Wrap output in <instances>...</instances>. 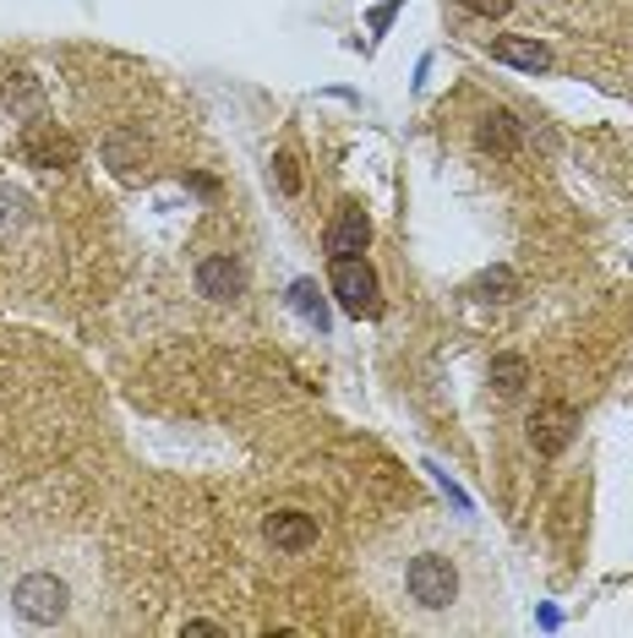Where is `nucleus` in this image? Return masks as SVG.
<instances>
[{
	"mask_svg": "<svg viewBox=\"0 0 633 638\" xmlns=\"http://www.w3.org/2000/svg\"><path fill=\"white\" fill-rule=\"evenodd\" d=\"M328 262H333L328 267V290L339 295V306L355 322L382 317V284H378V273H372V262L366 256H328Z\"/></svg>",
	"mask_w": 633,
	"mask_h": 638,
	"instance_id": "1",
	"label": "nucleus"
},
{
	"mask_svg": "<svg viewBox=\"0 0 633 638\" xmlns=\"http://www.w3.org/2000/svg\"><path fill=\"white\" fill-rule=\"evenodd\" d=\"M404 584H410V600L426 606V611H448L459 600V568H453V557H443V551H421L410 563Z\"/></svg>",
	"mask_w": 633,
	"mask_h": 638,
	"instance_id": "2",
	"label": "nucleus"
},
{
	"mask_svg": "<svg viewBox=\"0 0 633 638\" xmlns=\"http://www.w3.org/2000/svg\"><path fill=\"white\" fill-rule=\"evenodd\" d=\"M11 600H17V611H22L28 622L50 628V622L66 617V600H71V595H66V584L56 574H28V578H17Z\"/></svg>",
	"mask_w": 633,
	"mask_h": 638,
	"instance_id": "3",
	"label": "nucleus"
},
{
	"mask_svg": "<svg viewBox=\"0 0 633 638\" xmlns=\"http://www.w3.org/2000/svg\"><path fill=\"white\" fill-rule=\"evenodd\" d=\"M573 432H579V409L563 404V398H546V404L530 415V443H535L541 458H557V453L573 443Z\"/></svg>",
	"mask_w": 633,
	"mask_h": 638,
	"instance_id": "4",
	"label": "nucleus"
},
{
	"mask_svg": "<svg viewBox=\"0 0 633 638\" xmlns=\"http://www.w3.org/2000/svg\"><path fill=\"white\" fill-rule=\"evenodd\" d=\"M197 290H202L208 301H241V295H247V267L224 252L202 256V262H197Z\"/></svg>",
	"mask_w": 633,
	"mask_h": 638,
	"instance_id": "5",
	"label": "nucleus"
},
{
	"mask_svg": "<svg viewBox=\"0 0 633 638\" xmlns=\"http://www.w3.org/2000/svg\"><path fill=\"white\" fill-rule=\"evenodd\" d=\"M366 241H372V219H366V207H361V202H344L339 219H333L328 235H322L328 256H361L366 252Z\"/></svg>",
	"mask_w": 633,
	"mask_h": 638,
	"instance_id": "6",
	"label": "nucleus"
},
{
	"mask_svg": "<svg viewBox=\"0 0 633 638\" xmlns=\"http://www.w3.org/2000/svg\"><path fill=\"white\" fill-rule=\"evenodd\" d=\"M262 535H268L279 551H307V546H316V518H312V513H301V508L268 513Z\"/></svg>",
	"mask_w": 633,
	"mask_h": 638,
	"instance_id": "7",
	"label": "nucleus"
},
{
	"mask_svg": "<svg viewBox=\"0 0 633 638\" xmlns=\"http://www.w3.org/2000/svg\"><path fill=\"white\" fill-rule=\"evenodd\" d=\"M22 159L39 164V170H66V164L77 159V148H71V136H61V131L33 126L28 136H22Z\"/></svg>",
	"mask_w": 633,
	"mask_h": 638,
	"instance_id": "8",
	"label": "nucleus"
},
{
	"mask_svg": "<svg viewBox=\"0 0 633 638\" xmlns=\"http://www.w3.org/2000/svg\"><path fill=\"white\" fill-rule=\"evenodd\" d=\"M492 61L513 65V71H552V50L546 44H535V39H519V33H503V39H492Z\"/></svg>",
	"mask_w": 633,
	"mask_h": 638,
	"instance_id": "9",
	"label": "nucleus"
},
{
	"mask_svg": "<svg viewBox=\"0 0 633 638\" xmlns=\"http://www.w3.org/2000/svg\"><path fill=\"white\" fill-rule=\"evenodd\" d=\"M475 142L486 148V153H519V142H524V126H519V115L513 110H492V115H481V131H475Z\"/></svg>",
	"mask_w": 633,
	"mask_h": 638,
	"instance_id": "10",
	"label": "nucleus"
},
{
	"mask_svg": "<svg viewBox=\"0 0 633 638\" xmlns=\"http://www.w3.org/2000/svg\"><path fill=\"white\" fill-rule=\"evenodd\" d=\"M290 306H295L301 317L312 322L316 333H328V301H322L316 279H295V290H290Z\"/></svg>",
	"mask_w": 633,
	"mask_h": 638,
	"instance_id": "11",
	"label": "nucleus"
},
{
	"mask_svg": "<svg viewBox=\"0 0 633 638\" xmlns=\"http://www.w3.org/2000/svg\"><path fill=\"white\" fill-rule=\"evenodd\" d=\"M492 383H498V393H519V387L530 383L524 355H492Z\"/></svg>",
	"mask_w": 633,
	"mask_h": 638,
	"instance_id": "12",
	"label": "nucleus"
},
{
	"mask_svg": "<svg viewBox=\"0 0 633 638\" xmlns=\"http://www.w3.org/2000/svg\"><path fill=\"white\" fill-rule=\"evenodd\" d=\"M519 290V279L508 273V267H492V273H481L475 284H470V295H481V301H508Z\"/></svg>",
	"mask_w": 633,
	"mask_h": 638,
	"instance_id": "13",
	"label": "nucleus"
},
{
	"mask_svg": "<svg viewBox=\"0 0 633 638\" xmlns=\"http://www.w3.org/2000/svg\"><path fill=\"white\" fill-rule=\"evenodd\" d=\"M273 181H279L284 196H295L301 192V159H295V153H279V159H273Z\"/></svg>",
	"mask_w": 633,
	"mask_h": 638,
	"instance_id": "14",
	"label": "nucleus"
},
{
	"mask_svg": "<svg viewBox=\"0 0 633 638\" xmlns=\"http://www.w3.org/2000/svg\"><path fill=\"white\" fill-rule=\"evenodd\" d=\"M464 11H475V17H508L513 0H464Z\"/></svg>",
	"mask_w": 633,
	"mask_h": 638,
	"instance_id": "15",
	"label": "nucleus"
},
{
	"mask_svg": "<svg viewBox=\"0 0 633 638\" xmlns=\"http://www.w3.org/2000/svg\"><path fill=\"white\" fill-rule=\"evenodd\" d=\"M393 17H399V0H382L378 11H372V33H382V28H393Z\"/></svg>",
	"mask_w": 633,
	"mask_h": 638,
	"instance_id": "16",
	"label": "nucleus"
},
{
	"mask_svg": "<svg viewBox=\"0 0 633 638\" xmlns=\"http://www.w3.org/2000/svg\"><path fill=\"white\" fill-rule=\"evenodd\" d=\"M11 219H17V196L0 186V224H11Z\"/></svg>",
	"mask_w": 633,
	"mask_h": 638,
	"instance_id": "17",
	"label": "nucleus"
},
{
	"mask_svg": "<svg viewBox=\"0 0 633 638\" xmlns=\"http://www.w3.org/2000/svg\"><path fill=\"white\" fill-rule=\"evenodd\" d=\"M187 634H202V638H219L224 628H213V622H187Z\"/></svg>",
	"mask_w": 633,
	"mask_h": 638,
	"instance_id": "18",
	"label": "nucleus"
}]
</instances>
